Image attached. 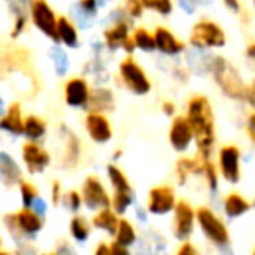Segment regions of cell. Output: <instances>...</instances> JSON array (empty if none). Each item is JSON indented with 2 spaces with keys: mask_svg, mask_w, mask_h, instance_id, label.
<instances>
[{
  "mask_svg": "<svg viewBox=\"0 0 255 255\" xmlns=\"http://www.w3.org/2000/svg\"><path fill=\"white\" fill-rule=\"evenodd\" d=\"M136 241H138V234H136V229H135V226H133V222L121 217L116 236H114V243L121 245V247H124V248H133L136 245Z\"/></svg>",
  "mask_w": 255,
  "mask_h": 255,
  "instance_id": "31",
  "label": "cell"
},
{
  "mask_svg": "<svg viewBox=\"0 0 255 255\" xmlns=\"http://www.w3.org/2000/svg\"><path fill=\"white\" fill-rule=\"evenodd\" d=\"M161 110H163V114L166 117L177 116V105H175V102H171V100H164V102L161 103Z\"/></svg>",
  "mask_w": 255,
  "mask_h": 255,
  "instance_id": "44",
  "label": "cell"
},
{
  "mask_svg": "<svg viewBox=\"0 0 255 255\" xmlns=\"http://www.w3.org/2000/svg\"><path fill=\"white\" fill-rule=\"evenodd\" d=\"M185 119L189 121L194 133L196 152H198L196 157L201 161H210L217 145V121L208 96H191L185 107Z\"/></svg>",
  "mask_w": 255,
  "mask_h": 255,
  "instance_id": "1",
  "label": "cell"
},
{
  "mask_svg": "<svg viewBox=\"0 0 255 255\" xmlns=\"http://www.w3.org/2000/svg\"><path fill=\"white\" fill-rule=\"evenodd\" d=\"M44 255H58V254H44Z\"/></svg>",
  "mask_w": 255,
  "mask_h": 255,
  "instance_id": "57",
  "label": "cell"
},
{
  "mask_svg": "<svg viewBox=\"0 0 255 255\" xmlns=\"http://www.w3.org/2000/svg\"><path fill=\"white\" fill-rule=\"evenodd\" d=\"M196 229V208L185 199H180L173 210V224L171 231L177 241L185 243L191 240Z\"/></svg>",
  "mask_w": 255,
  "mask_h": 255,
  "instance_id": "12",
  "label": "cell"
},
{
  "mask_svg": "<svg viewBox=\"0 0 255 255\" xmlns=\"http://www.w3.org/2000/svg\"><path fill=\"white\" fill-rule=\"evenodd\" d=\"M203 171V163L199 157H191V156H180L175 164V175L180 185H185L191 177H201Z\"/></svg>",
  "mask_w": 255,
  "mask_h": 255,
  "instance_id": "27",
  "label": "cell"
},
{
  "mask_svg": "<svg viewBox=\"0 0 255 255\" xmlns=\"http://www.w3.org/2000/svg\"><path fill=\"white\" fill-rule=\"evenodd\" d=\"M0 247H2V236H0Z\"/></svg>",
  "mask_w": 255,
  "mask_h": 255,
  "instance_id": "56",
  "label": "cell"
},
{
  "mask_svg": "<svg viewBox=\"0 0 255 255\" xmlns=\"http://www.w3.org/2000/svg\"><path fill=\"white\" fill-rule=\"evenodd\" d=\"M136 217H138V220H142V222H147V210L142 208V206H136Z\"/></svg>",
  "mask_w": 255,
  "mask_h": 255,
  "instance_id": "50",
  "label": "cell"
},
{
  "mask_svg": "<svg viewBox=\"0 0 255 255\" xmlns=\"http://www.w3.org/2000/svg\"><path fill=\"white\" fill-rule=\"evenodd\" d=\"M61 201H63V187H61V184L58 180H54L53 184H51V203H53L54 206L61 205Z\"/></svg>",
  "mask_w": 255,
  "mask_h": 255,
  "instance_id": "41",
  "label": "cell"
},
{
  "mask_svg": "<svg viewBox=\"0 0 255 255\" xmlns=\"http://www.w3.org/2000/svg\"><path fill=\"white\" fill-rule=\"evenodd\" d=\"M119 220L121 217L114 212L112 208H105V210H100L93 215L91 219V226L95 229L102 231V233L109 234V236H116V231H117V226H119Z\"/></svg>",
  "mask_w": 255,
  "mask_h": 255,
  "instance_id": "28",
  "label": "cell"
},
{
  "mask_svg": "<svg viewBox=\"0 0 255 255\" xmlns=\"http://www.w3.org/2000/svg\"><path fill=\"white\" fill-rule=\"evenodd\" d=\"M196 224H198L201 234L219 248L222 254L231 252V234L226 222L213 212L210 206H199L196 210Z\"/></svg>",
  "mask_w": 255,
  "mask_h": 255,
  "instance_id": "4",
  "label": "cell"
},
{
  "mask_svg": "<svg viewBox=\"0 0 255 255\" xmlns=\"http://www.w3.org/2000/svg\"><path fill=\"white\" fill-rule=\"evenodd\" d=\"M168 142H170L171 149L180 156H185L194 145V133H192V128L185 119V116L173 117L170 129H168Z\"/></svg>",
  "mask_w": 255,
  "mask_h": 255,
  "instance_id": "14",
  "label": "cell"
},
{
  "mask_svg": "<svg viewBox=\"0 0 255 255\" xmlns=\"http://www.w3.org/2000/svg\"><path fill=\"white\" fill-rule=\"evenodd\" d=\"M96 2H98L100 7H105V5H109L110 2H112V0H96Z\"/></svg>",
  "mask_w": 255,
  "mask_h": 255,
  "instance_id": "52",
  "label": "cell"
},
{
  "mask_svg": "<svg viewBox=\"0 0 255 255\" xmlns=\"http://www.w3.org/2000/svg\"><path fill=\"white\" fill-rule=\"evenodd\" d=\"M91 231H93V226H91V220H88L86 217L82 215H74L68 222V233H70L72 240L79 245H84L88 243V240L91 238Z\"/></svg>",
  "mask_w": 255,
  "mask_h": 255,
  "instance_id": "29",
  "label": "cell"
},
{
  "mask_svg": "<svg viewBox=\"0 0 255 255\" xmlns=\"http://www.w3.org/2000/svg\"><path fill=\"white\" fill-rule=\"evenodd\" d=\"M5 110H7V107H5L4 98H2V96H0V117L4 116V114H5Z\"/></svg>",
  "mask_w": 255,
  "mask_h": 255,
  "instance_id": "51",
  "label": "cell"
},
{
  "mask_svg": "<svg viewBox=\"0 0 255 255\" xmlns=\"http://www.w3.org/2000/svg\"><path fill=\"white\" fill-rule=\"evenodd\" d=\"M241 149L234 143H226L217 150V170L226 184L236 185L241 182Z\"/></svg>",
  "mask_w": 255,
  "mask_h": 255,
  "instance_id": "8",
  "label": "cell"
},
{
  "mask_svg": "<svg viewBox=\"0 0 255 255\" xmlns=\"http://www.w3.org/2000/svg\"><path fill=\"white\" fill-rule=\"evenodd\" d=\"M51 152L42 143L25 142L21 145V163L25 166L26 173L30 175H42L51 166Z\"/></svg>",
  "mask_w": 255,
  "mask_h": 255,
  "instance_id": "13",
  "label": "cell"
},
{
  "mask_svg": "<svg viewBox=\"0 0 255 255\" xmlns=\"http://www.w3.org/2000/svg\"><path fill=\"white\" fill-rule=\"evenodd\" d=\"M203 163V171H201V178H205L206 189L212 196H217L219 192V170H217V164L213 163L212 159L210 161H201Z\"/></svg>",
  "mask_w": 255,
  "mask_h": 255,
  "instance_id": "34",
  "label": "cell"
},
{
  "mask_svg": "<svg viewBox=\"0 0 255 255\" xmlns=\"http://www.w3.org/2000/svg\"><path fill=\"white\" fill-rule=\"evenodd\" d=\"M189 46L201 51L222 49L227 46V33L213 19H199L192 25L189 33Z\"/></svg>",
  "mask_w": 255,
  "mask_h": 255,
  "instance_id": "5",
  "label": "cell"
},
{
  "mask_svg": "<svg viewBox=\"0 0 255 255\" xmlns=\"http://www.w3.org/2000/svg\"><path fill=\"white\" fill-rule=\"evenodd\" d=\"M116 110V95L109 86H95L89 93V102L84 112L95 114H112Z\"/></svg>",
  "mask_w": 255,
  "mask_h": 255,
  "instance_id": "21",
  "label": "cell"
},
{
  "mask_svg": "<svg viewBox=\"0 0 255 255\" xmlns=\"http://www.w3.org/2000/svg\"><path fill=\"white\" fill-rule=\"evenodd\" d=\"M47 136V121L42 117L30 114L25 117V126H23V138L25 142L42 143Z\"/></svg>",
  "mask_w": 255,
  "mask_h": 255,
  "instance_id": "26",
  "label": "cell"
},
{
  "mask_svg": "<svg viewBox=\"0 0 255 255\" xmlns=\"http://www.w3.org/2000/svg\"><path fill=\"white\" fill-rule=\"evenodd\" d=\"M30 23L53 44H58V14L47 0L30 2Z\"/></svg>",
  "mask_w": 255,
  "mask_h": 255,
  "instance_id": "7",
  "label": "cell"
},
{
  "mask_svg": "<svg viewBox=\"0 0 255 255\" xmlns=\"http://www.w3.org/2000/svg\"><path fill=\"white\" fill-rule=\"evenodd\" d=\"M117 75L123 82L124 89L135 96H145L152 91V82H150L147 72L133 56H126L121 60L117 67Z\"/></svg>",
  "mask_w": 255,
  "mask_h": 255,
  "instance_id": "6",
  "label": "cell"
},
{
  "mask_svg": "<svg viewBox=\"0 0 255 255\" xmlns=\"http://www.w3.org/2000/svg\"><path fill=\"white\" fill-rule=\"evenodd\" d=\"M185 58V67L191 74L198 75V77H205L210 75V67H212L213 54L212 51H201V49H187L184 53Z\"/></svg>",
  "mask_w": 255,
  "mask_h": 255,
  "instance_id": "23",
  "label": "cell"
},
{
  "mask_svg": "<svg viewBox=\"0 0 255 255\" xmlns=\"http://www.w3.org/2000/svg\"><path fill=\"white\" fill-rule=\"evenodd\" d=\"M210 77L213 79L219 91L226 98L238 103H245L248 84L245 81L243 74L240 72V68L233 61H229L226 56H220V54H213L212 67H210Z\"/></svg>",
  "mask_w": 255,
  "mask_h": 255,
  "instance_id": "2",
  "label": "cell"
},
{
  "mask_svg": "<svg viewBox=\"0 0 255 255\" xmlns=\"http://www.w3.org/2000/svg\"><path fill=\"white\" fill-rule=\"evenodd\" d=\"M135 205V191L133 192H114L112 194V205L110 208L117 213L119 217L126 215L131 206Z\"/></svg>",
  "mask_w": 255,
  "mask_h": 255,
  "instance_id": "35",
  "label": "cell"
},
{
  "mask_svg": "<svg viewBox=\"0 0 255 255\" xmlns=\"http://www.w3.org/2000/svg\"><path fill=\"white\" fill-rule=\"evenodd\" d=\"M131 21H117L110 23L105 30H103V46L110 53H117V51H124L126 56H133L135 53V46L131 40Z\"/></svg>",
  "mask_w": 255,
  "mask_h": 255,
  "instance_id": "9",
  "label": "cell"
},
{
  "mask_svg": "<svg viewBox=\"0 0 255 255\" xmlns=\"http://www.w3.org/2000/svg\"><path fill=\"white\" fill-rule=\"evenodd\" d=\"M93 255H112V250H110V245L107 243H98L93 252Z\"/></svg>",
  "mask_w": 255,
  "mask_h": 255,
  "instance_id": "49",
  "label": "cell"
},
{
  "mask_svg": "<svg viewBox=\"0 0 255 255\" xmlns=\"http://www.w3.org/2000/svg\"><path fill=\"white\" fill-rule=\"evenodd\" d=\"M25 178L19 161L7 150H0V185L5 189H14Z\"/></svg>",
  "mask_w": 255,
  "mask_h": 255,
  "instance_id": "20",
  "label": "cell"
},
{
  "mask_svg": "<svg viewBox=\"0 0 255 255\" xmlns=\"http://www.w3.org/2000/svg\"><path fill=\"white\" fill-rule=\"evenodd\" d=\"M105 173H107V180H109V184L114 192H133L131 182H129L128 175L124 173L116 163L107 164Z\"/></svg>",
  "mask_w": 255,
  "mask_h": 255,
  "instance_id": "30",
  "label": "cell"
},
{
  "mask_svg": "<svg viewBox=\"0 0 255 255\" xmlns=\"http://www.w3.org/2000/svg\"><path fill=\"white\" fill-rule=\"evenodd\" d=\"M145 11H150L161 18H168L173 14L175 2L173 0H140Z\"/></svg>",
  "mask_w": 255,
  "mask_h": 255,
  "instance_id": "37",
  "label": "cell"
},
{
  "mask_svg": "<svg viewBox=\"0 0 255 255\" xmlns=\"http://www.w3.org/2000/svg\"><path fill=\"white\" fill-rule=\"evenodd\" d=\"M245 129H247L248 136L252 138V142L255 143V112L248 114L247 123H245Z\"/></svg>",
  "mask_w": 255,
  "mask_h": 255,
  "instance_id": "43",
  "label": "cell"
},
{
  "mask_svg": "<svg viewBox=\"0 0 255 255\" xmlns=\"http://www.w3.org/2000/svg\"><path fill=\"white\" fill-rule=\"evenodd\" d=\"M177 203H178V199H177L175 189L171 187L170 184H161L149 191L145 210L149 215L166 217V215H170V213H173Z\"/></svg>",
  "mask_w": 255,
  "mask_h": 255,
  "instance_id": "11",
  "label": "cell"
},
{
  "mask_svg": "<svg viewBox=\"0 0 255 255\" xmlns=\"http://www.w3.org/2000/svg\"><path fill=\"white\" fill-rule=\"evenodd\" d=\"M89 93H91V86L86 77H72L63 86V100L70 109L86 110Z\"/></svg>",
  "mask_w": 255,
  "mask_h": 255,
  "instance_id": "16",
  "label": "cell"
},
{
  "mask_svg": "<svg viewBox=\"0 0 255 255\" xmlns=\"http://www.w3.org/2000/svg\"><path fill=\"white\" fill-rule=\"evenodd\" d=\"M252 208H255V199H254V203H252Z\"/></svg>",
  "mask_w": 255,
  "mask_h": 255,
  "instance_id": "54",
  "label": "cell"
},
{
  "mask_svg": "<svg viewBox=\"0 0 255 255\" xmlns=\"http://www.w3.org/2000/svg\"><path fill=\"white\" fill-rule=\"evenodd\" d=\"M100 5L96 0H75L70 5V19L81 30H89L100 16Z\"/></svg>",
  "mask_w": 255,
  "mask_h": 255,
  "instance_id": "19",
  "label": "cell"
},
{
  "mask_svg": "<svg viewBox=\"0 0 255 255\" xmlns=\"http://www.w3.org/2000/svg\"><path fill=\"white\" fill-rule=\"evenodd\" d=\"M248 107L255 112V79L248 84V89H247V100H245Z\"/></svg>",
  "mask_w": 255,
  "mask_h": 255,
  "instance_id": "46",
  "label": "cell"
},
{
  "mask_svg": "<svg viewBox=\"0 0 255 255\" xmlns=\"http://www.w3.org/2000/svg\"><path fill=\"white\" fill-rule=\"evenodd\" d=\"M252 4H254V11H255V0H252Z\"/></svg>",
  "mask_w": 255,
  "mask_h": 255,
  "instance_id": "55",
  "label": "cell"
},
{
  "mask_svg": "<svg viewBox=\"0 0 255 255\" xmlns=\"http://www.w3.org/2000/svg\"><path fill=\"white\" fill-rule=\"evenodd\" d=\"M60 136L63 140V156H61V166L65 170H74L77 168L79 161L82 157V145L81 138L77 136V133L72 131L70 128H67L65 124L60 126Z\"/></svg>",
  "mask_w": 255,
  "mask_h": 255,
  "instance_id": "18",
  "label": "cell"
},
{
  "mask_svg": "<svg viewBox=\"0 0 255 255\" xmlns=\"http://www.w3.org/2000/svg\"><path fill=\"white\" fill-rule=\"evenodd\" d=\"M222 4H224V7L233 12V14H241V12H243L240 0H222Z\"/></svg>",
  "mask_w": 255,
  "mask_h": 255,
  "instance_id": "45",
  "label": "cell"
},
{
  "mask_svg": "<svg viewBox=\"0 0 255 255\" xmlns=\"http://www.w3.org/2000/svg\"><path fill=\"white\" fill-rule=\"evenodd\" d=\"M110 250H112V255H133L131 248H124L117 243H110Z\"/></svg>",
  "mask_w": 255,
  "mask_h": 255,
  "instance_id": "48",
  "label": "cell"
},
{
  "mask_svg": "<svg viewBox=\"0 0 255 255\" xmlns=\"http://www.w3.org/2000/svg\"><path fill=\"white\" fill-rule=\"evenodd\" d=\"M245 58H247L248 65L255 70V42H250L245 49Z\"/></svg>",
  "mask_w": 255,
  "mask_h": 255,
  "instance_id": "47",
  "label": "cell"
},
{
  "mask_svg": "<svg viewBox=\"0 0 255 255\" xmlns=\"http://www.w3.org/2000/svg\"><path fill=\"white\" fill-rule=\"evenodd\" d=\"M19 189V198H21V205L23 208H32L33 203L37 201V198H39V191H37V187L32 184V182L28 180H23L21 184L18 185Z\"/></svg>",
  "mask_w": 255,
  "mask_h": 255,
  "instance_id": "38",
  "label": "cell"
},
{
  "mask_svg": "<svg viewBox=\"0 0 255 255\" xmlns=\"http://www.w3.org/2000/svg\"><path fill=\"white\" fill-rule=\"evenodd\" d=\"M44 222H46V219H42V217L37 215L35 212H32L28 208L5 213L2 217V224H4L5 231L12 238L16 247L35 240L40 234V231L44 229Z\"/></svg>",
  "mask_w": 255,
  "mask_h": 255,
  "instance_id": "3",
  "label": "cell"
},
{
  "mask_svg": "<svg viewBox=\"0 0 255 255\" xmlns=\"http://www.w3.org/2000/svg\"><path fill=\"white\" fill-rule=\"evenodd\" d=\"M12 21H30V2L32 0H4Z\"/></svg>",
  "mask_w": 255,
  "mask_h": 255,
  "instance_id": "36",
  "label": "cell"
},
{
  "mask_svg": "<svg viewBox=\"0 0 255 255\" xmlns=\"http://www.w3.org/2000/svg\"><path fill=\"white\" fill-rule=\"evenodd\" d=\"M131 40L135 51H142L145 54H152L156 53V40H154V33L149 32L143 26H136L131 32Z\"/></svg>",
  "mask_w": 255,
  "mask_h": 255,
  "instance_id": "33",
  "label": "cell"
},
{
  "mask_svg": "<svg viewBox=\"0 0 255 255\" xmlns=\"http://www.w3.org/2000/svg\"><path fill=\"white\" fill-rule=\"evenodd\" d=\"M23 126H25V116L19 102H12L7 107L5 114L0 117V131L7 133L9 136L19 138L23 136Z\"/></svg>",
  "mask_w": 255,
  "mask_h": 255,
  "instance_id": "22",
  "label": "cell"
},
{
  "mask_svg": "<svg viewBox=\"0 0 255 255\" xmlns=\"http://www.w3.org/2000/svg\"><path fill=\"white\" fill-rule=\"evenodd\" d=\"M252 255H255V250H254V252H252Z\"/></svg>",
  "mask_w": 255,
  "mask_h": 255,
  "instance_id": "58",
  "label": "cell"
},
{
  "mask_svg": "<svg viewBox=\"0 0 255 255\" xmlns=\"http://www.w3.org/2000/svg\"><path fill=\"white\" fill-rule=\"evenodd\" d=\"M175 255H199V252L194 245L185 241V243H180V247H178V250Z\"/></svg>",
  "mask_w": 255,
  "mask_h": 255,
  "instance_id": "42",
  "label": "cell"
},
{
  "mask_svg": "<svg viewBox=\"0 0 255 255\" xmlns=\"http://www.w3.org/2000/svg\"><path fill=\"white\" fill-rule=\"evenodd\" d=\"M63 206L68 210L70 213H74V215H77L79 212H81V208L84 206V203H82V196H81V191H68L63 194Z\"/></svg>",
  "mask_w": 255,
  "mask_h": 255,
  "instance_id": "40",
  "label": "cell"
},
{
  "mask_svg": "<svg viewBox=\"0 0 255 255\" xmlns=\"http://www.w3.org/2000/svg\"><path fill=\"white\" fill-rule=\"evenodd\" d=\"M81 196L86 210L93 213L110 208V205H112V196H110L109 189L105 187L102 178L96 177V175H89V177L84 178L81 187Z\"/></svg>",
  "mask_w": 255,
  "mask_h": 255,
  "instance_id": "10",
  "label": "cell"
},
{
  "mask_svg": "<svg viewBox=\"0 0 255 255\" xmlns=\"http://www.w3.org/2000/svg\"><path fill=\"white\" fill-rule=\"evenodd\" d=\"M84 129L88 133L89 140L93 143H96V145H107L114 136L112 124H110L109 116H105V114H95V112L86 114Z\"/></svg>",
  "mask_w": 255,
  "mask_h": 255,
  "instance_id": "15",
  "label": "cell"
},
{
  "mask_svg": "<svg viewBox=\"0 0 255 255\" xmlns=\"http://www.w3.org/2000/svg\"><path fill=\"white\" fill-rule=\"evenodd\" d=\"M58 44L65 49H79L81 35L75 23L68 16H58Z\"/></svg>",
  "mask_w": 255,
  "mask_h": 255,
  "instance_id": "24",
  "label": "cell"
},
{
  "mask_svg": "<svg viewBox=\"0 0 255 255\" xmlns=\"http://www.w3.org/2000/svg\"><path fill=\"white\" fill-rule=\"evenodd\" d=\"M154 40H156V51L166 58H178L187 51V42L178 39L166 26H156L154 30Z\"/></svg>",
  "mask_w": 255,
  "mask_h": 255,
  "instance_id": "17",
  "label": "cell"
},
{
  "mask_svg": "<svg viewBox=\"0 0 255 255\" xmlns=\"http://www.w3.org/2000/svg\"><path fill=\"white\" fill-rule=\"evenodd\" d=\"M252 210V203L245 198L240 192H229L226 198L222 199V212L227 219H241Z\"/></svg>",
  "mask_w": 255,
  "mask_h": 255,
  "instance_id": "25",
  "label": "cell"
},
{
  "mask_svg": "<svg viewBox=\"0 0 255 255\" xmlns=\"http://www.w3.org/2000/svg\"><path fill=\"white\" fill-rule=\"evenodd\" d=\"M0 255H11V254H7V252H4V250H0Z\"/></svg>",
  "mask_w": 255,
  "mask_h": 255,
  "instance_id": "53",
  "label": "cell"
},
{
  "mask_svg": "<svg viewBox=\"0 0 255 255\" xmlns=\"http://www.w3.org/2000/svg\"><path fill=\"white\" fill-rule=\"evenodd\" d=\"M49 60L53 63L54 74L58 77H65L70 70V56H68L67 49L60 44H53L49 49Z\"/></svg>",
  "mask_w": 255,
  "mask_h": 255,
  "instance_id": "32",
  "label": "cell"
},
{
  "mask_svg": "<svg viewBox=\"0 0 255 255\" xmlns=\"http://www.w3.org/2000/svg\"><path fill=\"white\" fill-rule=\"evenodd\" d=\"M121 7H123V11L126 12L129 21H138V19H142L143 14H145V9H143L140 0H124Z\"/></svg>",
  "mask_w": 255,
  "mask_h": 255,
  "instance_id": "39",
  "label": "cell"
}]
</instances>
